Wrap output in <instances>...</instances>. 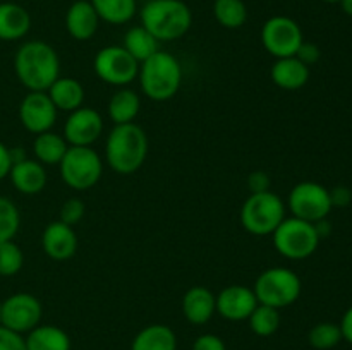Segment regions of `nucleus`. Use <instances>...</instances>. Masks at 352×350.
I'll use <instances>...</instances> for the list:
<instances>
[{
	"label": "nucleus",
	"mask_w": 352,
	"mask_h": 350,
	"mask_svg": "<svg viewBox=\"0 0 352 350\" xmlns=\"http://www.w3.org/2000/svg\"><path fill=\"white\" fill-rule=\"evenodd\" d=\"M57 112L47 91H30L19 105V120L26 130L41 134L54 127Z\"/></svg>",
	"instance_id": "obj_13"
},
{
	"label": "nucleus",
	"mask_w": 352,
	"mask_h": 350,
	"mask_svg": "<svg viewBox=\"0 0 352 350\" xmlns=\"http://www.w3.org/2000/svg\"><path fill=\"white\" fill-rule=\"evenodd\" d=\"M140 84L144 95L153 102L174 98L182 82V67L174 55L160 51L140 64Z\"/></svg>",
	"instance_id": "obj_4"
},
{
	"label": "nucleus",
	"mask_w": 352,
	"mask_h": 350,
	"mask_svg": "<svg viewBox=\"0 0 352 350\" xmlns=\"http://www.w3.org/2000/svg\"><path fill=\"white\" fill-rule=\"evenodd\" d=\"M45 254L54 261H67L78 250V235L74 229L64 222H52L45 226L41 235Z\"/></svg>",
	"instance_id": "obj_16"
},
{
	"label": "nucleus",
	"mask_w": 352,
	"mask_h": 350,
	"mask_svg": "<svg viewBox=\"0 0 352 350\" xmlns=\"http://www.w3.org/2000/svg\"><path fill=\"white\" fill-rule=\"evenodd\" d=\"M158 43L160 41L150 33V31L144 30L143 26H134L124 36V45L122 47L129 51L134 57V60L138 64L144 62L146 58H150L151 55L158 51Z\"/></svg>",
	"instance_id": "obj_27"
},
{
	"label": "nucleus",
	"mask_w": 352,
	"mask_h": 350,
	"mask_svg": "<svg viewBox=\"0 0 352 350\" xmlns=\"http://www.w3.org/2000/svg\"><path fill=\"white\" fill-rule=\"evenodd\" d=\"M248 321H250V328L254 335L272 336L280 326V314H278V309L258 304Z\"/></svg>",
	"instance_id": "obj_30"
},
{
	"label": "nucleus",
	"mask_w": 352,
	"mask_h": 350,
	"mask_svg": "<svg viewBox=\"0 0 352 350\" xmlns=\"http://www.w3.org/2000/svg\"><path fill=\"white\" fill-rule=\"evenodd\" d=\"M100 21L109 24H126L136 14V0H89Z\"/></svg>",
	"instance_id": "obj_28"
},
{
	"label": "nucleus",
	"mask_w": 352,
	"mask_h": 350,
	"mask_svg": "<svg viewBox=\"0 0 352 350\" xmlns=\"http://www.w3.org/2000/svg\"><path fill=\"white\" fill-rule=\"evenodd\" d=\"M100 17L89 0H76L65 12L67 33L78 41H88L98 30Z\"/></svg>",
	"instance_id": "obj_17"
},
{
	"label": "nucleus",
	"mask_w": 352,
	"mask_h": 350,
	"mask_svg": "<svg viewBox=\"0 0 352 350\" xmlns=\"http://www.w3.org/2000/svg\"><path fill=\"white\" fill-rule=\"evenodd\" d=\"M287 202L292 216L309 223H316L327 218L333 208L329 189L311 180L296 184L289 194Z\"/></svg>",
	"instance_id": "obj_9"
},
{
	"label": "nucleus",
	"mask_w": 352,
	"mask_h": 350,
	"mask_svg": "<svg viewBox=\"0 0 352 350\" xmlns=\"http://www.w3.org/2000/svg\"><path fill=\"white\" fill-rule=\"evenodd\" d=\"M192 350H227L226 343L222 342V338L212 333H206V335L198 336L192 343Z\"/></svg>",
	"instance_id": "obj_37"
},
{
	"label": "nucleus",
	"mask_w": 352,
	"mask_h": 350,
	"mask_svg": "<svg viewBox=\"0 0 352 350\" xmlns=\"http://www.w3.org/2000/svg\"><path fill=\"white\" fill-rule=\"evenodd\" d=\"M213 16L220 26L227 30H237L248 19L246 3L243 0H215L213 2Z\"/></svg>",
	"instance_id": "obj_29"
},
{
	"label": "nucleus",
	"mask_w": 352,
	"mask_h": 350,
	"mask_svg": "<svg viewBox=\"0 0 352 350\" xmlns=\"http://www.w3.org/2000/svg\"><path fill=\"white\" fill-rule=\"evenodd\" d=\"M285 218V205L278 194L272 191L254 192L241 208V223L244 230L258 237L275 232Z\"/></svg>",
	"instance_id": "obj_5"
},
{
	"label": "nucleus",
	"mask_w": 352,
	"mask_h": 350,
	"mask_svg": "<svg viewBox=\"0 0 352 350\" xmlns=\"http://www.w3.org/2000/svg\"><path fill=\"white\" fill-rule=\"evenodd\" d=\"M330 191V201H332L333 208H346L352 201V191L346 185H337V187L329 189Z\"/></svg>",
	"instance_id": "obj_38"
},
{
	"label": "nucleus",
	"mask_w": 352,
	"mask_h": 350,
	"mask_svg": "<svg viewBox=\"0 0 352 350\" xmlns=\"http://www.w3.org/2000/svg\"><path fill=\"white\" fill-rule=\"evenodd\" d=\"M10 168H12V156H10V150L2 143V141H0V180L9 175Z\"/></svg>",
	"instance_id": "obj_40"
},
{
	"label": "nucleus",
	"mask_w": 352,
	"mask_h": 350,
	"mask_svg": "<svg viewBox=\"0 0 352 350\" xmlns=\"http://www.w3.org/2000/svg\"><path fill=\"white\" fill-rule=\"evenodd\" d=\"M217 312V297L206 287H191L182 297V314L192 325H205Z\"/></svg>",
	"instance_id": "obj_18"
},
{
	"label": "nucleus",
	"mask_w": 352,
	"mask_h": 350,
	"mask_svg": "<svg viewBox=\"0 0 352 350\" xmlns=\"http://www.w3.org/2000/svg\"><path fill=\"white\" fill-rule=\"evenodd\" d=\"M301 288V278L296 271L284 266H275L261 271L254 281L253 292L258 299V304L282 309L298 301Z\"/></svg>",
	"instance_id": "obj_6"
},
{
	"label": "nucleus",
	"mask_w": 352,
	"mask_h": 350,
	"mask_svg": "<svg viewBox=\"0 0 352 350\" xmlns=\"http://www.w3.org/2000/svg\"><path fill=\"white\" fill-rule=\"evenodd\" d=\"M131 350H177V338L167 325H150L134 336Z\"/></svg>",
	"instance_id": "obj_24"
},
{
	"label": "nucleus",
	"mask_w": 352,
	"mask_h": 350,
	"mask_svg": "<svg viewBox=\"0 0 352 350\" xmlns=\"http://www.w3.org/2000/svg\"><path fill=\"white\" fill-rule=\"evenodd\" d=\"M41 316H43L41 302L33 294L19 292L2 302V323L0 325L23 335L40 325Z\"/></svg>",
	"instance_id": "obj_12"
},
{
	"label": "nucleus",
	"mask_w": 352,
	"mask_h": 350,
	"mask_svg": "<svg viewBox=\"0 0 352 350\" xmlns=\"http://www.w3.org/2000/svg\"><path fill=\"white\" fill-rule=\"evenodd\" d=\"M323 2H329V3H339L340 0H323Z\"/></svg>",
	"instance_id": "obj_43"
},
{
	"label": "nucleus",
	"mask_w": 352,
	"mask_h": 350,
	"mask_svg": "<svg viewBox=\"0 0 352 350\" xmlns=\"http://www.w3.org/2000/svg\"><path fill=\"white\" fill-rule=\"evenodd\" d=\"M52 103L57 110L64 112H74L85 102V89L79 81L74 78H58L50 88L47 89Z\"/></svg>",
	"instance_id": "obj_22"
},
{
	"label": "nucleus",
	"mask_w": 352,
	"mask_h": 350,
	"mask_svg": "<svg viewBox=\"0 0 352 350\" xmlns=\"http://www.w3.org/2000/svg\"><path fill=\"white\" fill-rule=\"evenodd\" d=\"M272 81L282 89L296 91L309 81V67L302 64L298 57L277 58L272 65Z\"/></svg>",
	"instance_id": "obj_20"
},
{
	"label": "nucleus",
	"mask_w": 352,
	"mask_h": 350,
	"mask_svg": "<svg viewBox=\"0 0 352 350\" xmlns=\"http://www.w3.org/2000/svg\"><path fill=\"white\" fill-rule=\"evenodd\" d=\"M339 326H340V331H342V338L352 345V305L346 312H344L342 321H340Z\"/></svg>",
	"instance_id": "obj_41"
},
{
	"label": "nucleus",
	"mask_w": 352,
	"mask_h": 350,
	"mask_svg": "<svg viewBox=\"0 0 352 350\" xmlns=\"http://www.w3.org/2000/svg\"><path fill=\"white\" fill-rule=\"evenodd\" d=\"M248 187H250L251 194L270 191V177L265 172H253L248 177Z\"/></svg>",
	"instance_id": "obj_39"
},
{
	"label": "nucleus",
	"mask_w": 352,
	"mask_h": 350,
	"mask_svg": "<svg viewBox=\"0 0 352 350\" xmlns=\"http://www.w3.org/2000/svg\"><path fill=\"white\" fill-rule=\"evenodd\" d=\"M9 177L14 187L28 196L38 194L47 185V172L43 165L36 160H28V158L12 163Z\"/></svg>",
	"instance_id": "obj_19"
},
{
	"label": "nucleus",
	"mask_w": 352,
	"mask_h": 350,
	"mask_svg": "<svg viewBox=\"0 0 352 350\" xmlns=\"http://www.w3.org/2000/svg\"><path fill=\"white\" fill-rule=\"evenodd\" d=\"M31 16L23 5L14 2L0 3V40L17 41L28 34Z\"/></svg>",
	"instance_id": "obj_21"
},
{
	"label": "nucleus",
	"mask_w": 352,
	"mask_h": 350,
	"mask_svg": "<svg viewBox=\"0 0 352 350\" xmlns=\"http://www.w3.org/2000/svg\"><path fill=\"white\" fill-rule=\"evenodd\" d=\"M17 79L30 91H47L60 78V58L54 47L40 40L21 45L14 57Z\"/></svg>",
	"instance_id": "obj_1"
},
{
	"label": "nucleus",
	"mask_w": 352,
	"mask_h": 350,
	"mask_svg": "<svg viewBox=\"0 0 352 350\" xmlns=\"http://www.w3.org/2000/svg\"><path fill=\"white\" fill-rule=\"evenodd\" d=\"M0 350H28L26 338L21 333L0 325Z\"/></svg>",
	"instance_id": "obj_35"
},
{
	"label": "nucleus",
	"mask_w": 352,
	"mask_h": 350,
	"mask_svg": "<svg viewBox=\"0 0 352 350\" xmlns=\"http://www.w3.org/2000/svg\"><path fill=\"white\" fill-rule=\"evenodd\" d=\"M342 331L336 323H318L308 333V342L316 350H330L342 342Z\"/></svg>",
	"instance_id": "obj_31"
},
{
	"label": "nucleus",
	"mask_w": 352,
	"mask_h": 350,
	"mask_svg": "<svg viewBox=\"0 0 352 350\" xmlns=\"http://www.w3.org/2000/svg\"><path fill=\"white\" fill-rule=\"evenodd\" d=\"M340 7H342L344 14H347V16L352 17V0H340Z\"/></svg>",
	"instance_id": "obj_42"
},
{
	"label": "nucleus",
	"mask_w": 352,
	"mask_h": 350,
	"mask_svg": "<svg viewBox=\"0 0 352 350\" xmlns=\"http://www.w3.org/2000/svg\"><path fill=\"white\" fill-rule=\"evenodd\" d=\"M294 57H298L302 64L308 65V67H311V65H315L316 62L320 60V57H322V51H320L318 45L309 43V41H302V45L299 47L298 54H296Z\"/></svg>",
	"instance_id": "obj_36"
},
{
	"label": "nucleus",
	"mask_w": 352,
	"mask_h": 350,
	"mask_svg": "<svg viewBox=\"0 0 352 350\" xmlns=\"http://www.w3.org/2000/svg\"><path fill=\"white\" fill-rule=\"evenodd\" d=\"M21 225V215L17 206L9 198L0 196V242L14 240Z\"/></svg>",
	"instance_id": "obj_32"
},
{
	"label": "nucleus",
	"mask_w": 352,
	"mask_h": 350,
	"mask_svg": "<svg viewBox=\"0 0 352 350\" xmlns=\"http://www.w3.org/2000/svg\"><path fill=\"white\" fill-rule=\"evenodd\" d=\"M60 177L76 191H86L96 185L103 174V161L91 146H69L58 163Z\"/></svg>",
	"instance_id": "obj_7"
},
{
	"label": "nucleus",
	"mask_w": 352,
	"mask_h": 350,
	"mask_svg": "<svg viewBox=\"0 0 352 350\" xmlns=\"http://www.w3.org/2000/svg\"><path fill=\"white\" fill-rule=\"evenodd\" d=\"M0 323H2V302H0Z\"/></svg>",
	"instance_id": "obj_44"
},
{
	"label": "nucleus",
	"mask_w": 352,
	"mask_h": 350,
	"mask_svg": "<svg viewBox=\"0 0 352 350\" xmlns=\"http://www.w3.org/2000/svg\"><path fill=\"white\" fill-rule=\"evenodd\" d=\"M192 24V12L182 0H150L141 9V26L158 41L184 36Z\"/></svg>",
	"instance_id": "obj_3"
},
{
	"label": "nucleus",
	"mask_w": 352,
	"mask_h": 350,
	"mask_svg": "<svg viewBox=\"0 0 352 350\" xmlns=\"http://www.w3.org/2000/svg\"><path fill=\"white\" fill-rule=\"evenodd\" d=\"M93 67L103 82L112 86L129 84L140 72V64L126 48L119 45H110L98 50L93 60Z\"/></svg>",
	"instance_id": "obj_11"
},
{
	"label": "nucleus",
	"mask_w": 352,
	"mask_h": 350,
	"mask_svg": "<svg viewBox=\"0 0 352 350\" xmlns=\"http://www.w3.org/2000/svg\"><path fill=\"white\" fill-rule=\"evenodd\" d=\"M258 305L253 288L230 285L217 295V312L229 321H244Z\"/></svg>",
	"instance_id": "obj_15"
},
{
	"label": "nucleus",
	"mask_w": 352,
	"mask_h": 350,
	"mask_svg": "<svg viewBox=\"0 0 352 350\" xmlns=\"http://www.w3.org/2000/svg\"><path fill=\"white\" fill-rule=\"evenodd\" d=\"M86 208H85V202L81 199H67L64 205L60 206V222L67 223V225L74 226L76 223H79L85 216Z\"/></svg>",
	"instance_id": "obj_34"
},
{
	"label": "nucleus",
	"mask_w": 352,
	"mask_h": 350,
	"mask_svg": "<svg viewBox=\"0 0 352 350\" xmlns=\"http://www.w3.org/2000/svg\"><path fill=\"white\" fill-rule=\"evenodd\" d=\"M274 246L287 259H306L318 249L320 237L315 223L305 222L296 216L284 218V222L272 233Z\"/></svg>",
	"instance_id": "obj_8"
},
{
	"label": "nucleus",
	"mask_w": 352,
	"mask_h": 350,
	"mask_svg": "<svg viewBox=\"0 0 352 350\" xmlns=\"http://www.w3.org/2000/svg\"><path fill=\"white\" fill-rule=\"evenodd\" d=\"M102 115L88 106H79L65 120L64 139L69 146H91L102 136Z\"/></svg>",
	"instance_id": "obj_14"
},
{
	"label": "nucleus",
	"mask_w": 352,
	"mask_h": 350,
	"mask_svg": "<svg viewBox=\"0 0 352 350\" xmlns=\"http://www.w3.org/2000/svg\"><path fill=\"white\" fill-rule=\"evenodd\" d=\"M107 163L122 175L134 174L143 167L148 156L146 132L138 124H120L107 137Z\"/></svg>",
	"instance_id": "obj_2"
},
{
	"label": "nucleus",
	"mask_w": 352,
	"mask_h": 350,
	"mask_svg": "<svg viewBox=\"0 0 352 350\" xmlns=\"http://www.w3.org/2000/svg\"><path fill=\"white\" fill-rule=\"evenodd\" d=\"M28 350H71V338L54 325H38L26 336Z\"/></svg>",
	"instance_id": "obj_23"
},
{
	"label": "nucleus",
	"mask_w": 352,
	"mask_h": 350,
	"mask_svg": "<svg viewBox=\"0 0 352 350\" xmlns=\"http://www.w3.org/2000/svg\"><path fill=\"white\" fill-rule=\"evenodd\" d=\"M140 108L141 100L133 89H119L117 93H113L109 102V115L116 126L134 122Z\"/></svg>",
	"instance_id": "obj_26"
},
{
	"label": "nucleus",
	"mask_w": 352,
	"mask_h": 350,
	"mask_svg": "<svg viewBox=\"0 0 352 350\" xmlns=\"http://www.w3.org/2000/svg\"><path fill=\"white\" fill-rule=\"evenodd\" d=\"M69 144L64 136L52 130L36 134L33 141V153L41 165H58L67 151Z\"/></svg>",
	"instance_id": "obj_25"
},
{
	"label": "nucleus",
	"mask_w": 352,
	"mask_h": 350,
	"mask_svg": "<svg viewBox=\"0 0 352 350\" xmlns=\"http://www.w3.org/2000/svg\"><path fill=\"white\" fill-rule=\"evenodd\" d=\"M305 41L302 30L292 17L274 16L261 27V43L275 58L294 57Z\"/></svg>",
	"instance_id": "obj_10"
},
{
	"label": "nucleus",
	"mask_w": 352,
	"mask_h": 350,
	"mask_svg": "<svg viewBox=\"0 0 352 350\" xmlns=\"http://www.w3.org/2000/svg\"><path fill=\"white\" fill-rule=\"evenodd\" d=\"M24 264V254L14 240L0 242V277H14Z\"/></svg>",
	"instance_id": "obj_33"
}]
</instances>
